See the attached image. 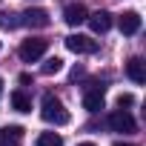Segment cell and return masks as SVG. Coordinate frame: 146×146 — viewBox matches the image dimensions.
<instances>
[{"label":"cell","instance_id":"obj_1","mask_svg":"<svg viewBox=\"0 0 146 146\" xmlns=\"http://www.w3.org/2000/svg\"><path fill=\"white\" fill-rule=\"evenodd\" d=\"M40 117L46 123H54V126H66L69 123V112H66L63 100L57 95H52V92L43 95V100H40Z\"/></svg>","mask_w":146,"mask_h":146},{"label":"cell","instance_id":"obj_2","mask_svg":"<svg viewBox=\"0 0 146 146\" xmlns=\"http://www.w3.org/2000/svg\"><path fill=\"white\" fill-rule=\"evenodd\" d=\"M17 54H20L23 63H35V60H40V57L46 54V40H40V37H29V40L20 43Z\"/></svg>","mask_w":146,"mask_h":146},{"label":"cell","instance_id":"obj_3","mask_svg":"<svg viewBox=\"0 0 146 146\" xmlns=\"http://www.w3.org/2000/svg\"><path fill=\"white\" fill-rule=\"evenodd\" d=\"M66 49L75 54H95L98 52V40H92L89 35H69L66 37Z\"/></svg>","mask_w":146,"mask_h":146},{"label":"cell","instance_id":"obj_4","mask_svg":"<svg viewBox=\"0 0 146 146\" xmlns=\"http://www.w3.org/2000/svg\"><path fill=\"white\" fill-rule=\"evenodd\" d=\"M109 129H112V132H123V135H126V132H135V129H137V123H135V117H132L126 109H117V112H112V115H109Z\"/></svg>","mask_w":146,"mask_h":146},{"label":"cell","instance_id":"obj_5","mask_svg":"<svg viewBox=\"0 0 146 146\" xmlns=\"http://www.w3.org/2000/svg\"><path fill=\"white\" fill-rule=\"evenodd\" d=\"M20 17H23L20 23H26V26H32V29H46V26H49V12H46V9H26Z\"/></svg>","mask_w":146,"mask_h":146},{"label":"cell","instance_id":"obj_6","mask_svg":"<svg viewBox=\"0 0 146 146\" xmlns=\"http://www.w3.org/2000/svg\"><path fill=\"white\" fill-rule=\"evenodd\" d=\"M86 17H89V12H86L83 3H69V6L63 9V20H66L69 26H80V23H86Z\"/></svg>","mask_w":146,"mask_h":146},{"label":"cell","instance_id":"obj_7","mask_svg":"<svg viewBox=\"0 0 146 146\" xmlns=\"http://www.w3.org/2000/svg\"><path fill=\"white\" fill-rule=\"evenodd\" d=\"M86 23L92 26V32H95V35H103V32H109V29H112V15H109L106 9H100V12L89 15V17H86Z\"/></svg>","mask_w":146,"mask_h":146},{"label":"cell","instance_id":"obj_8","mask_svg":"<svg viewBox=\"0 0 146 146\" xmlns=\"http://www.w3.org/2000/svg\"><path fill=\"white\" fill-rule=\"evenodd\" d=\"M103 103H106V98H103V86H92V89H86V95H83V106H86V112H100Z\"/></svg>","mask_w":146,"mask_h":146},{"label":"cell","instance_id":"obj_9","mask_svg":"<svg viewBox=\"0 0 146 146\" xmlns=\"http://www.w3.org/2000/svg\"><path fill=\"white\" fill-rule=\"evenodd\" d=\"M117 26H120L123 35H137L140 32V15L137 12H123L120 20H117Z\"/></svg>","mask_w":146,"mask_h":146},{"label":"cell","instance_id":"obj_10","mask_svg":"<svg viewBox=\"0 0 146 146\" xmlns=\"http://www.w3.org/2000/svg\"><path fill=\"white\" fill-rule=\"evenodd\" d=\"M126 75H129V80H135V83H143V80H146V69H143V60H140V57H132V60L126 63Z\"/></svg>","mask_w":146,"mask_h":146},{"label":"cell","instance_id":"obj_11","mask_svg":"<svg viewBox=\"0 0 146 146\" xmlns=\"http://www.w3.org/2000/svg\"><path fill=\"white\" fill-rule=\"evenodd\" d=\"M12 106H15L17 112H32V98L17 89V92H12Z\"/></svg>","mask_w":146,"mask_h":146},{"label":"cell","instance_id":"obj_12","mask_svg":"<svg viewBox=\"0 0 146 146\" xmlns=\"http://www.w3.org/2000/svg\"><path fill=\"white\" fill-rule=\"evenodd\" d=\"M35 146H63V137H60L57 132H43V135L35 140Z\"/></svg>","mask_w":146,"mask_h":146},{"label":"cell","instance_id":"obj_13","mask_svg":"<svg viewBox=\"0 0 146 146\" xmlns=\"http://www.w3.org/2000/svg\"><path fill=\"white\" fill-rule=\"evenodd\" d=\"M60 69H63V60H60V57H46V60H43V66H40L43 75H57Z\"/></svg>","mask_w":146,"mask_h":146},{"label":"cell","instance_id":"obj_14","mask_svg":"<svg viewBox=\"0 0 146 146\" xmlns=\"http://www.w3.org/2000/svg\"><path fill=\"white\" fill-rule=\"evenodd\" d=\"M23 137V126H3L0 129V140H20Z\"/></svg>","mask_w":146,"mask_h":146},{"label":"cell","instance_id":"obj_15","mask_svg":"<svg viewBox=\"0 0 146 146\" xmlns=\"http://www.w3.org/2000/svg\"><path fill=\"white\" fill-rule=\"evenodd\" d=\"M17 26H20L17 15H3V29H17Z\"/></svg>","mask_w":146,"mask_h":146},{"label":"cell","instance_id":"obj_16","mask_svg":"<svg viewBox=\"0 0 146 146\" xmlns=\"http://www.w3.org/2000/svg\"><path fill=\"white\" fill-rule=\"evenodd\" d=\"M132 103H135V95H120V98H117V106H120V109H123V106H132Z\"/></svg>","mask_w":146,"mask_h":146},{"label":"cell","instance_id":"obj_17","mask_svg":"<svg viewBox=\"0 0 146 146\" xmlns=\"http://www.w3.org/2000/svg\"><path fill=\"white\" fill-rule=\"evenodd\" d=\"M0 146H17V140H0Z\"/></svg>","mask_w":146,"mask_h":146},{"label":"cell","instance_id":"obj_18","mask_svg":"<svg viewBox=\"0 0 146 146\" xmlns=\"http://www.w3.org/2000/svg\"><path fill=\"white\" fill-rule=\"evenodd\" d=\"M115 146H135V143H115Z\"/></svg>","mask_w":146,"mask_h":146},{"label":"cell","instance_id":"obj_19","mask_svg":"<svg viewBox=\"0 0 146 146\" xmlns=\"http://www.w3.org/2000/svg\"><path fill=\"white\" fill-rule=\"evenodd\" d=\"M78 146H95V143H89V140H86V143H78Z\"/></svg>","mask_w":146,"mask_h":146},{"label":"cell","instance_id":"obj_20","mask_svg":"<svg viewBox=\"0 0 146 146\" xmlns=\"http://www.w3.org/2000/svg\"><path fill=\"white\" fill-rule=\"evenodd\" d=\"M0 95H3V80H0Z\"/></svg>","mask_w":146,"mask_h":146}]
</instances>
